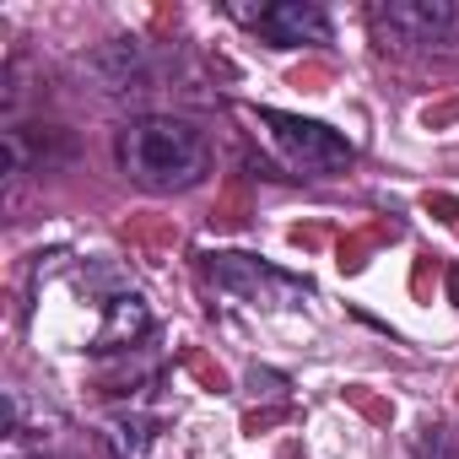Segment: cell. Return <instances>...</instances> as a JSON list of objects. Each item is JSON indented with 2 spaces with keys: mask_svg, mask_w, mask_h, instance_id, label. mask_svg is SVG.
Masks as SVG:
<instances>
[{
  "mask_svg": "<svg viewBox=\"0 0 459 459\" xmlns=\"http://www.w3.org/2000/svg\"><path fill=\"white\" fill-rule=\"evenodd\" d=\"M114 157H119V173L135 189H146V195L195 189L205 178V168H211L205 135L189 119H173V114H141V119H130L114 135Z\"/></svg>",
  "mask_w": 459,
  "mask_h": 459,
  "instance_id": "obj_1",
  "label": "cell"
},
{
  "mask_svg": "<svg viewBox=\"0 0 459 459\" xmlns=\"http://www.w3.org/2000/svg\"><path fill=\"white\" fill-rule=\"evenodd\" d=\"M260 125H265L271 146L287 157V168H298L303 178H330V173H346V168H351V157H357V146H351L341 130L319 125V119L260 108Z\"/></svg>",
  "mask_w": 459,
  "mask_h": 459,
  "instance_id": "obj_2",
  "label": "cell"
},
{
  "mask_svg": "<svg viewBox=\"0 0 459 459\" xmlns=\"http://www.w3.org/2000/svg\"><path fill=\"white\" fill-rule=\"evenodd\" d=\"M211 281L244 303H271V308H298L308 298V281H292L249 255H211Z\"/></svg>",
  "mask_w": 459,
  "mask_h": 459,
  "instance_id": "obj_3",
  "label": "cell"
},
{
  "mask_svg": "<svg viewBox=\"0 0 459 459\" xmlns=\"http://www.w3.org/2000/svg\"><path fill=\"white\" fill-rule=\"evenodd\" d=\"M238 22H249L265 44L276 49H303V44H330V17L314 0H276V6H227Z\"/></svg>",
  "mask_w": 459,
  "mask_h": 459,
  "instance_id": "obj_4",
  "label": "cell"
},
{
  "mask_svg": "<svg viewBox=\"0 0 459 459\" xmlns=\"http://www.w3.org/2000/svg\"><path fill=\"white\" fill-rule=\"evenodd\" d=\"M368 22L384 44H437L454 28V6L448 0H389L368 12Z\"/></svg>",
  "mask_w": 459,
  "mask_h": 459,
  "instance_id": "obj_5",
  "label": "cell"
},
{
  "mask_svg": "<svg viewBox=\"0 0 459 459\" xmlns=\"http://www.w3.org/2000/svg\"><path fill=\"white\" fill-rule=\"evenodd\" d=\"M152 319H146V303L130 292V298H114V319H108V330L98 335V346L108 351V346H119V341H135L141 330H146Z\"/></svg>",
  "mask_w": 459,
  "mask_h": 459,
  "instance_id": "obj_6",
  "label": "cell"
}]
</instances>
